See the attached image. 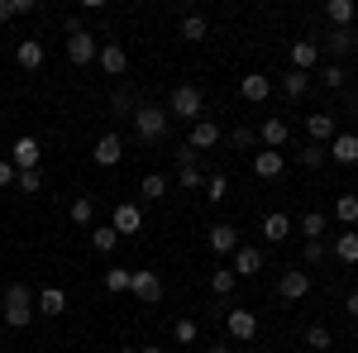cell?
<instances>
[{"instance_id":"1","label":"cell","mask_w":358,"mask_h":353,"mask_svg":"<svg viewBox=\"0 0 358 353\" xmlns=\"http://www.w3.org/2000/svg\"><path fill=\"white\" fill-rule=\"evenodd\" d=\"M0 315H5V325L10 329H24L34 320V291H29L24 282H10L5 287V296H0Z\"/></svg>"},{"instance_id":"2","label":"cell","mask_w":358,"mask_h":353,"mask_svg":"<svg viewBox=\"0 0 358 353\" xmlns=\"http://www.w3.org/2000/svg\"><path fill=\"white\" fill-rule=\"evenodd\" d=\"M201 110H206V96H201V91H196L192 82L172 86V96H167V115H177V120L196 124V120H201Z\"/></svg>"},{"instance_id":"3","label":"cell","mask_w":358,"mask_h":353,"mask_svg":"<svg viewBox=\"0 0 358 353\" xmlns=\"http://www.w3.org/2000/svg\"><path fill=\"white\" fill-rule=\"evenodd\" d=\"M167 115L163 106H138L134 110V134H138V143H158V138L167 134Z\"/></svg>"},{"instance_id":"4","label":"cell","mask_w":358,"mask_h":353,"mask_svg":"<svg viewBox=\"0 0 358 353\" xmlns=\"http://www.w3.org/2000/svg\"><path fill=\"white\" fill-rule=\"evenodd\" d=\"M96 53H101L96 34H91V29H82L77 20H72V24H67V57H72L77 67H86V62H96Z\"/></svg>"},{"instance_id":"5","label":"cell","mask_w":358,"mask_h":353,"mask_svg":"<svg viewBox=\"0 0 358 353\" xmlns=\"http://www.w3.org/2000/svg\"><path fill=\"white\" fill-rule=\"evenodd\" d=\"M129 296H134L138 305H158V301H163V282H158V272H153V268H134Z\"/></svg>"},{"instance_id":"6","label":"cell","mask_w":358,"mask_h":353,"mask_svg":"<svg viewBox=\"0 0 358 353\" xmlns=\"http://www.w3.org/2000/svg\"><path fill=\"white\" fill-rule=\"evenodd\" d=\"M224 329H229V339L248 344V339L258 334V315H253V310H244V305H229V310H224Z\"/></svg>"},{"instance_id":"7","label":"cell","mask_w":358,"mask_h":353,"mask_svg":"<svg viewBox=\"0 0 358 353\" xmlns=\"http://www.w3.org/2000/svg\"><path fill=\"white\" fill-rule=\"evenodd\" d=\"M306 291H310V272L306 268H287L277 277V296L282 301H306Z\"/></svg>"},{"instance_id":"8","label":"cell","mask_w":358,"mask_h":353,"mask_svg":"<svg viewBox=\"0 0 358 353\" xmlns=\"http://www.w3.org/2000/svg\"><path fill=\"white\" fill-rule=\"evenodd\" d=\"M287 138H292V124H287V120H282V115H268V120H263V124H258V143H263V148H287Z\"/></svg>"},{"instance_id":"9","label":"cell","mask_w":358,"mask_h":353,"mask_svg":"<svg viewBox=\"0 0 358 353\" xmlns=\"http://www.w3.org/2000/svg\"><path fill=\"white\" fill-rule=\"evenodd\" d=\"M177 187L182 191H201L206 187V177H201V167H196V153L182 143V153H177Z\"/></svg>"},{"instance_id":"10","label":"cell","mask_w":358,"mask_h":353,"mask_svg":"<svg viewBox=\"0 0 358 353\" xmlns=\"http://www.w3.org/2000/svg\"><path fill=\"white\" fill-rule=\"evenodd\" d=\"M91 158H96V167H120V158H124V138L115 134H101L96 138V148H91Z\"/></svg>"},{"instance_id":"11","label":"cell","mask_w":358,"mask_h":353,"mask_svg":"<svg viewBox=\"0 0 358 353\" xmlns=\"http://www.w3.org/2000/svg\"><path fill=\"white\" fill-rule=\"evenodd\" d=\"M325 158H334L339 167H354L358 163V134H344V129H339V134L325 143Z\"/></svg>"},{"instance_id":"12","label":"cell","mask_w":358,"mask_h":353,"mask_svg":"<svg viewBox=\"0 0 358 353\" xmlns=\"http://www.w3.org/2000/svg\"><path fill=\"white\" fill-rule=\"evenodd\" d=\"M215 143H220V124L201 115L192 124V134H187V148H192V153H206V148H215Z\"/></svg>"},{"instance_id":"13","label":"cell","mask_w":358,"mask_h":353,"mask_svg":"<svg viewBox=\"0 0 358 353\" xmlns=\"http://www.w3.org/2000/svg\"><path fill=\"white\" fill-rule=\"evenodd\" d=\"M110 229L120 234V239H124V234H138V229H143V210H138L134 201H120V206H115Z\"/></svg>"},{"instance_id":"14","label":"cell","mask_w":358,"mask_h":353,"mask_svg":"<svg viewBox=\"0 0 358 353\" xmlns=\"http://www.w3.org/2000/svg\"><path fill=\"white\" fill-rule=\"evenodd\" d=\"M96 62H101V72H106V77H124V72H129V53H124L120 43H101Z\"/></svg>"},{"instance_id":"15","label":"cell","mask_w":358,"mask_h":353,"mask_svg":"<svg viewBox=\"0 0 358 353\" xmlns=\"http://www.w3.org/2000/svg\"><path fill=\"white\" fill-rule=\"evenodd\" d=\"M239 96H244L248 106H263V101L273 96V77H263V72H248L244 82H239Z\"/></svg>"},{"instance_id":"16","label":"cell","mask_w":358,"mask_h":353,"mask_svg":"<svg viewBox=\"0 0 358 353\" xmlns=\"http://www.w3.org/2000/svg\"><path fill=\"white\" fill-rule=\"evenodd\" d=\"M10 163H15V172H38V138H15Z\"/></svg>"},{"instance_id":"17","label":"cell","mask_w":358,"mask_h":353,"mask_svg":"<svg viewBox=\"0 0 358 353\" xmlns=\"http://www.w3.org/2000/svg\"><path fill=\"white\" fill-rule=\"evenodd\" d=\"M315 62H320V43H315V38H296V43H292V72H306V77H310Z\"/></svg>"},{"instance_id":"18","label":"cell","mask_w":358,"mask_h":353,"mask_svg":"<svg viewBox=\"0 0 358 353\" xmlns=\"http://www.w3.org/2000/svg\"><path fill=\"white\" fill-rule=\"evenodd\" d=\"M306 134H310V143H320V148H325V143L339 134V124H334V115L320 110V115H306Z\"/></svg>"},{"instance_id":"19","label":"cell","mask_w":358,"mask_h":353,"mask_svg":"<svg viewBox=\"0 0 358 353\" xmlns=\"http://www.w3.org/2000/svg\"><path fill=\"white\" fill-rule=\"evenodd\" d=\"M253 172H258L263 182H277V177L287 172V158L273 153V148H263V153H253Z\"/></svg>"},{"instance_id":"20","label":"cell","mask_w":358,"mask_h":353,"mask_svg":"<svg viewBox=\"0 0 358 353\" xmlns=\"http://www.w3.org/2000/svg\"><path fill=\"white\" fill-rule=\"evenodd\" d=\"M206 239H210V248H215L220 258H229V253L239 248V229H234V224H210V234H206Z\"/></svg>"},{"instance_id":"21","label":"cell","mask_w":358,"mask_h":353,"mask_svg":"<svg viewBox=\"0 0 358 353\" xmlns=\"http://www.w3.org/2000/svg\"><path fill=\"white\" fill-rule=\"evenodd\" d=\"M134 110H138V96L129 86H115L110 91V115L115 120H134Z\"/></svg>"},{"instance_id":"22","label":"cell","mask_w":358,"mask_h":353,"mask_svg":"<svg viewBox=\"0 0 358 353\" xmlns=\"http://www.w3.org/2000/svg\"><path fill=\"white\" fill-rule=\"evenodd\" d=\"M43 57H48V48H43L38 38H24V43L15 48V62H20L24 72H34V67H43Z\"/></svg>"},{"instance_id":"23","label":"cell","mask_w":358,"mask_h":353,"mask_svg":"<svg viewBox=\"0 0 358 353\" xmlns=\"http://www.w3.org/2000/svg\"><path fill=\"white\" fill-rule=\"evenodd\" d=\"M354 48H358L354 29H330V34H325V53H330V57H349Z\"/></svg>"},{"instance_id":"24","label":"cell","mask_w":358,"mask_h":353,"mask_svg":"<svg viewBox=\"0 0 358 353\" xmlns=\"http://www.w3.org/2000/svg\"><path fill=\"white\" fill-rule=\"evenodd\" d=\"M263 268V248H234V277H258Z\"/></svg>"},{"instance_id":"25","label":"cell","mask_w":358,"mask_h":353,"mask_svg":"<svg viewBox=\"0 0 358 353\" xmlns=\"http://www.w3.org/2000/svg\"><path fill=\"white\" fill-rule=\"evenodd\" d=\"M334 219H339L344 229H354V224H358V196H354V191H339V201H334Z\"/></svg>"},{"instance_id":"26","label":"cell","mask_w":358,"mask_h":353,"mask_svg":"<svg viewBox=\"0 0 358 353\" xmlns=\"http://www.w3.org/2000/svg\"><path fill=\"white\" fill-rule=\"evenodd\" d=\"M325 15H330L334 29H349L358 20V5H354V0H330V5H325Z\"/></svg>"},{"instance_id":"27","label":"cell","mask_w":358,"mask_h":353,"mask_svg":"<svg viewBox=\"0 0 358 353\" xmlns=\"http://www.w3.org/2000/svg\"><path fill=\"white\" fill-rule=\"evenodd\" d=\"M287 234H292V219L282 215V210H273V215H263V239H268V244H282Z\"/></svg>"},{"instance_id":"28","label":"cell","mask_w":358,"mask_h":353,"mask_svg":"<svg viewBox=\"0 0 358 353\" xmlns=\"http://www.w3.org/2000/svg\"><path fill=\"white\" fill-rule=\"evenodd\" d=\"M34 305H38V315H48V320H53V315H62V310H67V296H62L57 287H43Z\"/></svg>"},{"instance_id":"29","label":"cell","mask_w":358,"mask_h":353,"mask_svg":"<svg viewBox=\"0 0 358 353\" xmlns=\"http://www.w3.org/2000/svg\"><path fill=\"white\" fill-rule=\"evenodd\" d=\"M334 258H339V263H358V229H339V239H334Z\"/></svg>"},{"instance_id":"30","label":"cell","mask_w":358,"mask_h":353,"mask_svg":"<svg viewBox=\"0 0 358 353\" xmlns=\"http://www.w3.org/2000/svg\"><path fill=\"white\" fill-rule=\"evenodd\" d=\"M138 196H143V201H163L167 196V177L163 172H148V177L138 182Z\"/></svg>"},{"instance_id":"31","label":"cell","mask_w":358,"mask_h":353,"mask_svg":"<svg viewBox=\"0 0 358 353\" xmlns=\"http://www.w3.org/2000/svg\"><path fill=\"white\" fill-rule=\"evenodd\" d=\"M234 287H239L234 268H215L210 272V291H215V296H234Z\"/></svg>"},{"instance_id":"32","label":"cell","mask_w":358,"mask_h":353,"mask_svg":"<svg viewBox=\"0 0 358 353\" xmlns=\"http://www.w3.org/2000/svg\"><path fill=\"white\" fill-rule=\"evenodd\" d=\"M306 91H310V77H306V72H287V77H282V96H287V101H301Z\"/></svg>"},{"instance_id":"33","label":"cell","mask_w":358,"mask_h":353,"mask_svg":"<svg viewBox=\"0 0 358 353\" xmlns=\"http://www.w3.org/2000/svg\"><path fill=\"white\" fill-rule=\"evenodd\" d=\"M206 34H210V20H206V15H187V20H182V38H187V43H201Z\"/></svg>"},{"instance_id":"34","label":"cell","mask_w":358,"mask_h":353,"mask_svg":"<svg viewBox=\"0 0 358 353\" xmlns=\"http://www.w3.org/2000/svg\"><path fill=\"white\" fill-rule=\"evenodd\" d=\"M129 282H134V268H106V291H129Z\"/></svg>"},{"instance_id":"35","label":"cell","mask_w":358,"mask_h":353,"mask_svg":"<svg viewBox=\"0 0 358 353\" xmlns=\"http://www.w3.org/2000/svg\"><path fill=\"white\" fill-rule=\"evenodd\" d=\"M115 244H120V234H115L110 224H101V229H91V248H96V253H115Z\"/></svg>"},{"instance_id":"36","label":"cell","mask_w":358,"mask_h":353,"mask_svg":"<svg viewBox=\"0 0 358 353\" xmlns=\"http://www.w3.org/2000/svg\"><path fill=\"white\" fill-rule=\"evenodd\" d=\"M301 234L306 239H325V215H320V210H306L301 215Z\"/></svg>"},{"instance_id":"37","label":"cell","mask_w":358,"mask_h":353,"mask_svg":"<svg viewBox=\"0 0 358 353\" xmlns=\"http://www.w3.org/2000/svg\"><path fill=\"white\" fill-rule=\"evenodd\" d=\"M224 196H229V177H220V172H215V177H206V201H210V206H220Z\"/></svg>"},{"instance_id":"38","label":"cell","mask_w":358,"mask_h":353,"mask_svg":"<svg viewBox=\"0 0 358 353\" xmlns=\"http://www.w3.org/2000/svg\"><path fill=\"white\" fill-rule=\"evenodd\" d=\"M91 219H96V201L91 196H77L72 201V224H91Z\"/></svg>"},{"instance_id":"39","label":"cell","mask_w":358,"mask_h":353,"mask_svg":"<svg viewBox=\"0 0 358 353\" xmlns=\"http://www.w3.org/2000/svg\"><path fill=\"white\" fill-rule=\"evenodd\" d=\"M296 158H301V167H306V172H315V167H325V148H320V143H306V148L296 153Z\"/></svg>"},{"instance_id":"40","label":"cell","mask_w":358,"mask_h":353,"mask_svg":"<svg viewBox=\"0 0 358 353\" xmlns=\"http://www.w3.org/2000/svg\"><path fill=\"white\" fill-rule=\"evenodd\" d=\"M306 349L325 353V349H330V329H325V325H310V329H306Z\"/></svg>"},{"instance_id":"41","label":"cell","mask_w":358,"mask_h":353,"mask_svg":"<svg viewBox=\"0 0 358 353\" xmlns=\"http://www.w3.org/2000/svg\"><path fill=\"white\" fill-rule=\"evenodd\" d=\"M320 82L330 86V91H344V67H339V62H325V67H320Z\"/></svg>"},{"instance_id":"42","label":"cell","mask_w":358,"mask_h":353,"mask_svg":"<svg viewBox=\"0 0 358 353\" xmlns=\"http://www.w3.org/2000/svg\"><path fill=\"white\" fill-rule=\"evenodd\" d=\"M196 334H201L196 320H177V325H172V339H177V344H196Z\"/></svg>"},{"instance_id":"43","label":"cell","mask_w":358,"mask_h":353,"mask_svg":"<svg viewBox=\"0 0 358 353\" xmlns=\"http://www.w3.org/2000/svg\"><path fill=\"white\" fill-rule=\"evenodd\" d=\"M229 143H234V148L244 153V148H253V143H258V129H248V124H239V129L229 134Z\"/></svg>"},{"instance_id":"44","label":"cell","mask_w":358,"mask_h":353,"mask_svg":"<svg viewBox=\"0 0 358 353\" xmlns=\"http://www.w3.org/2000/svg\"><path fill=\"white\" fill-rule=\"evenodd\" d=\"M15 182H20L15 163H10V158H0V187H15Z\"/></svg>"},{"instance_id":"45","label":"cell","mask_w":358,"mask_h":353,"mask_svg":"<svg viewBox=\"0 0 358 353\" xmlns=\"http://www.w3.org/2000/svg\"><path fill=\"white\" fill-rule=\"evenodd\" d=\"M325 258V239H306V263H320Z\"/></svg>"},{"instance_id":"46","label":"cell","mask_w":358,"mask_h":353,"mask_svg":"<svg viewBox=\"0 0 358 353\" xmlns=\"http://www.w3.org/2000/svg\"><path fill=\"white\" fill-rule=\"evenodd\" d=\"M15 191H38V172H20V182H15Z\"/></svg>"},{"instance_id":"47","label":"cell","mask_w":358,"mask_h":353,"mask_svg":"<svg viewBox=\"0 0 358 353\" xmlns=\"http://www.w3.org/2000/svg\"><path fill=\"white\" fill-rule=\"evenodd\" d=\"M10 20H20L15 15V0H0V24H10Z\"/></svg>"},{"instance_id":"48","label":"cell","mask_w":358,"mask_h":353,"mask_svg":"<svg viewBox=\"0 0 358 353\" xmlns=\"http://www.w3.org/2000/svg\"><path fill=\"white\" fill-rule=\"evenodd\" d=\"M344 310H349V315L358 320V291H349V296H344Z\"/></svg>"},{"instance_id":"49","label":"cell","mask_w":358,"mask_h":353,"mask_svg":"<svg viewBox=\"0 0 358 353\" xmlns=\"http://www.w3.org/2000/svg\"><path fill=\"white\" fill-rule=\"evenodd\" d=\"M138 353H167V349H158V344H143V349H138Z\"/></svg>"},{"instance_id":"50","label":"cell","mask_w":358,"mask_h":353,"mask_svg":"<svg viewBox=\"0 0 358 353\" xmlns=\"http://www.w3.org/2000/svg\"><path fill=\"white\" fill-rule=\"evenodd\" d=\"M206 353H229V344H210V349H206Z\"/></svg>"},{"instance_id":"51","label":"cell","mask_w":358,"mask_h":353,"mask_svg":"<svg viewBox=\"0 0 358 353\" xmlns=\"http://www.w3.org/2000/svg\"><path fill=\"white\" fill-rule=\"evenodd\" d=\"M120 353H138V349H120Z\"/></svg>"},{"instance_id":"52","label":"cell","mask_w":358,"mask_h":353,"mask_svg":"<svg viewBox=\"0 0 358 353\" xmlns=\"http://www.w3.org/2000/svg\"><path fill=\"white\" fill-rule=\"evenodd\" d=\"M354 43H358V29H354Z\"/></svg>"},{"instance_id":"53","label":"cell","mask_w":358,"mask_h":353,"mask_svg":"<svg viewBox=\"0 0 358 353\" xmlns=\"http://www.w3.org/2000/svg\"><path fill=\"white\" fill-rule=\"evenodd\" d=\"M0 353H5V349H0Z\"/></svg>"}]
</instances>
